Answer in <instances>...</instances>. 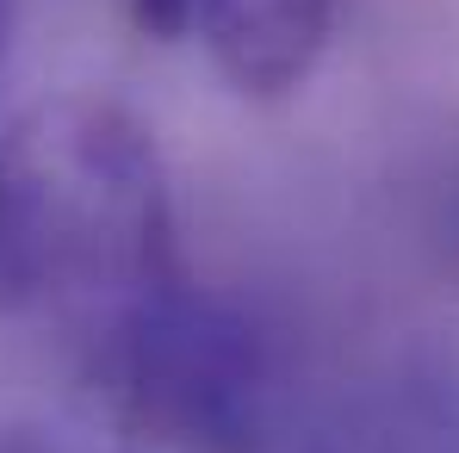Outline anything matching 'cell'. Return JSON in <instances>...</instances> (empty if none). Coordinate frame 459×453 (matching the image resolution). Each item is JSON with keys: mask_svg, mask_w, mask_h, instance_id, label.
<instances>
[{"mask_svg": "<svg viewBox=\"0 0 459 453\" xmlns=\"http://www.w3.org/2000/svg\"><path fill=\"white\" fill-rule=\"evenodd\" d=\"M161 150L106 93H56L0 131V304L93 323L180 274Z\"/></svg>", "mask_w": 459, "mask_h": 453, "instance_id": "1", "label": "cell"}, {"mask_svg": "<svg viewBox=\"0 0 459 453\" xmlns=\"http://www.w3.org/2000/svg\"><path fill=\"white\" fill-rule=\"evenodd\" d=\"M6 6H13V0H0V38H6Z\"/></svg>", "mask_w": 459, "mask_h": 453, "instance_id": "8", "label": "cell"}, {"mask_svg": "<svg viewBox=\"0 0 459 453\" xmlns=\"http://www.w3.org/2000/svg\"><path fill=\"white\" fill-rule=\"evenodd\" d=\"M305 453H459V361L403 354L367 373L316 423Z\"/></svg>", "mask_w": 459, "mask_h": 453, "instance_id": "4", "label": "cell"}, {"mask_svg": "<svg viewBox=\"0 0 459 453\" xmlns=\"http://www.w3.org/2000/svg\"><path fill=\"white\" fill-rule=\"evenodd\" d=\"M335 31V0H186V38L242 100L299 93Z\"/></svg>", "mask_w": 459, "mask_h": 453, "instance_id": "3", "label": "cell"}, {"mask_svg": "<svg viewBox=\"0 0 459 453\" xmlns=\"http://www.w3.org/2000/svg\"><path fill=\"white\" fill-rule=\"evenodd\" d=\"M0 453H63V448H50L38 435H19V429H0Z\"/></svg>", "mask_w": 459, "mask_h": 453, "instance_id": "7", "label": "cell"}, {"mask_svg": "<svg viewBox=\"0 0 459 453\" xmlns=\"http://www.w3.org/2000/svg\"><path fill=\"white\" fill-rule=\"evenodd\" d=\"M435 242L459 255V161L441 174V187H435Z\"/></svg>", "mask_w": 459, "mask_h": 453, "instance_id": "5", "label": "cell"}, {"mask_svg": "<svg viewBox=\"0 0 459 453\" xmlns=\"http://www.w3.org/2000/svg\"><path fill=\"white\" fill-rule=\"evenodd\" d=\"M131 19L150 38H186V0H131Z\"/></svg>", "mask_w": 459, "mask_h": 453, "instance_id": "6", "label": "cell"}, {"mask_svg": "<svg viewBox=\"0 0 459 453\" xmlns=\"http://www.w3.org/2000/svg\"><path fill=\"white\" fill-rule=\"evenodd\" d=\"M87 391L161 453H267L286 385L273 335L186 267L69 329Z\"/></svg>", "mask_w": 459, "mask_h": 453, "instance_id": "2", "label": "cell"}]
</instances>
